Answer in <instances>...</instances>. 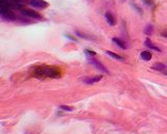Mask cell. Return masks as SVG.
<instances>
[{"label": "cell", "instance_id": "cell-1", "mask_svg": "<svg viewBox=\"0 0 167 134\" xmlns=\"http://www.w3.org/2000/svg\"><path fill=\"white\" fill-rule=\"evenodd\" d=\"M34 75L35 77H47V78H59L60 77V70L55 67H35L34 69Z\"/></svg>", "mask_w": 167, "mask_h": 134}, {"label": "cell", "instance_id": "cell-2", "mask_svg": "<svg viewBox=\"0 0 167 134\" xmlns=\"http://www.w3.org/2000/svg\"><path fill=\"white\" fill-rule=\"evenodd\" d=\"M20 12H21V15L25 16V17L33 18V19H37V20H40L41 18H42L39 12H35L34 10H28V8H22V10H20Z\"/></svg>", "mask_w": 167, "mask_h": 134}, {"label": "cell", "instance_id": "cell-3", "mask_svg": "<svg viewBox=\"0 0 167 134\" xmlns=\"http://www.w3.org/2000/svg\"><path fill=\"white\" fill-rule=\"evenodd\" d=\"M87 59H88V62L89 64H91L92 66H95V67L97 68L99 71H101V72H103V73H109V71H108L107 69H106V67L102 64H100L99 61H97V60L95 59L94 57H92V56H87Z\"/></svg>", "mask_w": 167, "mask_h": 134}, {"label": "cell", "instance_id": "cell-4", "mask_svg": "<svg viewBox=\"0 0 167 134\" xmlns=\"http://www.w3.org/2000/svg\"><path fill=\"white\" fill-rule=\"evenodd\" d=\"M29 4L35 8H39V10H43L48 6V3L45 0H30Z\"/></svg>", "mask_w": 167, "mask_h": 134}, {"label": "cell", "instance_id": "cell-5", "mask_svg": "<svg viewBox=\"0 0 167 134\" xmlns=\"http://www.w3.org/2000/svg\"><path fill=\"white\" fill-rule=\"evenodd\" d=\"M102 79L101 75H97V76H93V77H87L85 79H82V81L85 82L86 84H93V83H96V82L100 81Z\"/></svg>", "mask_w": 167, "mask_h": 134}, {"label": "cell", "instance_id": "cell-6", "mask_svg": "<svg viewBox=\"0 0 167 134\" xmlns=\"http://www.w3.org/2000/svg\"><path fill=\"white\" fill-rule=\"evenodd\" d=\"M144 44H145V46H146L147 48H150V49H152V50H155V51H157V52H161V49H160L158 46L154 45V43H152L150 39H146Z\"/></svg>", "mask_w": 167, "mask_h": 134}, {"label": "cell", "instance_id": "cell-7", "mask_svg": "<svg viewBox=\"0 0 167 134\" xmlns=\"http://www.w3.org/2000/svg\"><path fill=\"white\" fill-rule=\"evenodd\" d=\"M105 17H106V20H107V22H108V24H109V25H111V26H114V25L116 24V21H115L114 16H113L111 12H106Z\"/></svg>", "mask_w": 167, "mask_h": 134}, {"label": "cell", "instance_id": "cell-8", "mask_svg": "<svg viewBox=\"0 0 167 134\" xmlns=\"http://www.w3.org/2000/svg\"><path fill=\"white\" fill-rule=\"evenodd\" d=\"M112 41L115 43V44L117 45L118 47L121 48V49H123V50H124V49H127V45L125 44V43L123 42V41L120 40V39H117V37H113Z\"/></svg>", "mask_w": 167, "mask_h": 134}, {"label": "cell", "instance_id": "cell-9", "mask_svg": "<svg viewBox=\"0 0 167 134\" xmlns=\"http://www.w3.org/2000/svg\"><path fill=\"white\" fill-rule=\"evenodd\" d=\"M140 57H141V59L145 60V61H148V60L152 59V54L148 51H142L141 54H140Z\"/></svg>", "mask_w": 167, "mask_h": 134}, {"label": "cell", "instance_id": "cell-10", "mask_svg": "<svg viewBox=\"0 0 167 134\" xmlns=\"http://www.w3.org/2000/svg\"><path fill=\"white\" fill-rule=\"evenodd\" d=\"M106 54H108V55H109V56L113 57V58H114V59H116V60H119V61H122V60H124V58H123L122 56H120V55L116 54V53H113V52H111V51H106Z\"/></svg>", "mask_w": 167, "mask_h": 134}, {"label": "cell", "instance_id": "cell-11", "mask_svg": "<svg viewBox=\"0 0 167 134\" xmlns=\"http://www.w3.org/2000/svg\"><path fill=\"white\" fill-rule=\"evenodd\" d=\"M152 68L154 70H156V71H164L166 66H165L164 64H161V62H157V64H155Z\"/></svg>", "mask_w": 167, "mask_h": 134}, {"label": "cell", "instance_id": "cell-12", "mask_svg": "<svg viewBox=\"0 0 167 134\" xmlns=\"http://www.w3.org/2000/svg\"><path fill=\"white\" fill-rule=\"evenodd\" d=\"M152 32H154V26H152V25H150V24L146 25V26H145V28H144V35H152Z\"/></svg>", "mask_w": 167, "mask_h": 134}, {"label": "cell", "instance_id": "cell-13", "mask_svg": "<svg viewBox=\"0 0 167 134\" xmlns=\"http://www.w3.org/2000/svg\"><path fill=\"white\" fill-rule=\"evenodd\" d=\"M75 35H78L80 37H82V39H89V40H92L93 37H88L87 35H85V33L80 32V31H78V30H75Z\"/></svg>", "mask_w": 167, "mask_h": 134}, {"label": "cell", "instance_id": "cell-14", "mask_svg": "<svg viewBox=\"0 0 167 134\" xmlns=\"http://www.w3.org/2000/svg\"><path fill=\"white\" fill-rule=\"evenodd\" d=\"M60 109L64 110V111H72L73 108L72 107H69V106H65V105H61L60 107H59Z\"/></svg>", "mask_w": 167, "mask_h": 134}, {"label": "cell", "instance_id": "cell-15", "mask_svg": "<svg viewBox=\"0 0 167 134\" xmlns=\"http://www.w3.org/2000/svg\"><path fill=\"white\" fill-rule=\"evenodd\" d=\"M144 3H146V4H148V5H152V0H144Z\"/></svg>", "mask_w": 167, "mask_h": 134}, {"label": "cell", "instance_id": "cell-16", "mask_svg": "<svg viewBox=\"0 0 167 134\" xmlns=\"http://www.w3.org/2000/svg\"><path fill=\"white\" fill-rule=\"evenodd\" d=\"M66 37H68V39H70V40H72V41H75V39H74V37H71V35H66Z\"/></svg>", "mask_w": 167, "mask_h": 134}, {"label": "cell", "instance_id": "cell-17", "mask_svg": "<svg viewBox=\"0 0 167 134\" xmlns=\"http://www.w3.org/2000/svg\"><path fill=\"white\" fill-rule=\"evenodd\" d=\"M162 35H163V37H167V32H164Z\"/></svg>", "mask_w": 167, "mask_h": 134}, {"label": "cell", "instance_id": "cell-18", "mask_svg": "<svg viewBox=\"0 0 167 134\" xmlns=\"http://www.w3.org/2000/svg\"><path fill=\"white\" fill-rule=\"evenodd\" d=\"M165 73V75H167V72H164Z\"/></svg>", "mask_w": 167, "mask_h": 134}]
</instances>
